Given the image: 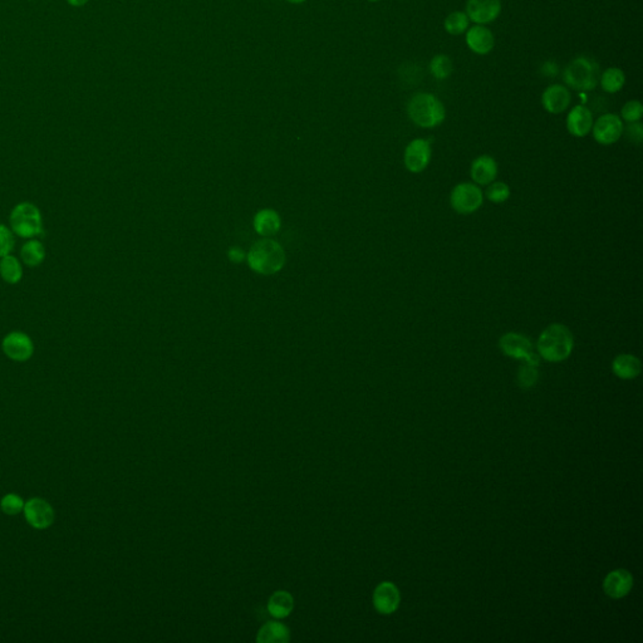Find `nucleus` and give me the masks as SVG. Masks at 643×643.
Segmentation results:
<instances>
[{
  "instance_id": "29",
  "label": "nucleus",
  "mask_w": 643,
  "mask_h": 643,
  "mask_svg": "<svg viewBox=\"0 0 643 643\" xmlns=\"http://www.w3.org/2000/svg\"><path fill=\"white\" fill-rule=\"evenodd\" d=\"M538 366L523 362L518 372V382L523 389H530L538 381Z\"/></svg>"
},
{
  "instance_id": "2",
  "label": "nucleus",
  "mask_w": 643,
  "mask_h": 643,
  "mask_svg": "<svg viewBox=\"0 0 643 643\" xmlns=\"http://www.w3.org/2000/svg\"><path fill=\"white\" fill-rule=\"evenodd\" d=\"M407 113L410 120L422 129H433L445 121L444 103L431 93H416L408 101Z\"/></svg>"
},
{
  "instance_id": "27",
  "label": "nucleus",
  "mask_w": 643,
  "mask_h": 643,
  "mask_svg": "<svg viewBox=\"0 0 643 643\" xmlns=\"http://www.w3.org/2000/svg\"><path fill=\"white\" fill-rule=\"evenodd\" d=\"M452 61L446 55H438L430 62V72L436 80H446L452 73Z\"/></svg>"
},
{
  "instance_id": "32",
  "label": "nucleus",
  "mask_w": 643,
  "mask_h": 643,
  "mask_svg": "<svg viewBox=\"0 0 643 643\" xmlns=\"http://www.w3.org/2000/svg\"><path fill=\"white\" fill-rule=\"evenodd\" d=\"M14 236L10 229H8L6 225L0 224V258L6 257L12 252L14 247Z\"/></svg>"
},
{
  "instance_id": "17",
  "label": "nucleus",
  "mask_w": 643,
  "mask_h": 643,
  "mask_svg": "<svg viewBox=\"0 0 643 643\" xmlns=\"http://www.w3.org/2000/svg\"><path fill=\"white\" fill-rule=\"evenodd\" d=\"M498 164L491 156L482 155L472 161L470 176L477 186H488L494 182L498 176Z\"/></svg>"
},
{
  "instance_id": "13",
  "label": "nucleus",
  "mask_w": 643,
  "mask_h": 643,
  "mask_svg": "<svg viewBox=\"0 0 643 643\" xmlns=\"http://www.w3.org/2000/svg\"><path fill=\"white\" fill-rule=\"evenodd\" d=\"M401 602V594L398 588L391 583V581H384L375 589L373 593V606L377 609V612L382 614H391L396 612L397 608L400 606Z\"/></svg>"
},
{
  "instance_id": "10",
  "label": "nucleus",
  "mask_w": 643,
  "mask_h": 643,
  "mask_svg": "<svg viewBox=\"0 0 643 643\" xmlns=\"http://www.w3.org/2000/svg\"><path fill=\"white\" fill-rule=\"evenodd\" d=\"M3 352L6 353L8 359L17 361V362H24L28 361L33 356L34 352V345L31 337L23 332H12L6 334L1 343Z\"/></svg>"
},
{
  "instance_id": "34",
  "label": "nucleus",
  "mask_w": 643,
  "mask_h": 643,
  "mask_svg": "<svg viewBox=\"0 0 643 643\" xmlns=\"http://www.w3.org/2000/svg\"><path fill=\"white\" fill-rule=\"evenodd\" d=\"M558 67L557 64L554 62H545L543 64V73L547 75H557Z\"/></svg>"
},
{
  "instance_id": "24",
  "label": "nucleus",
  "mask_w": 643,
  "mask_h": 643,
  "mask_svg": "<svg viewBox=\"0 0 643 643\" xmlns=\"http://www.w3.org/2000/svg\"><path fill=\"white\" fill-rule=\"evenodd\" d=\"M20 257L24 261L25 266H37L43 263L45 258V250H44L43 244L41 241L31 240L25 243L22 250H20Z\"/></svg>"
},
{
  "instance_id": "20",
  "label": "nucleus",
  "mask_w": 643,
  "mask_h": 643,
  "mask_svg": "<svg viewBox=\"0 0 643 643\" xmlns=\"http://www.w3.org/2000/svg\"><path fill=\"white\" fill-rule=\"evenodd\" d=\"M291 632L280 622H268L260 628L257 641L259 643H285L289 641Z\"/></svg>"
},
{
  "instance_id": "16",
  "label": "nucleus",
  "mask_w": 643,
  "mask_h": 643,
  "mask_svg": "<svg viewBox=\"0 0 643 643\" xmlns=\"http://www.w3.org/2000/svg\"><path fill=\"white\" fill-rule=\"evenodd\" d=\"M593 127V113L586 106L578 105L572 108L567 117V129L575 137H586Z\"/></svg>"
},
{
  "instance_id": "15",
  "label": "nucleus",
  "mask_w": 643,
  "mask_h": 643,
  "mask_svg": "<svg viewBox=\"0 0 643 643\" xmlns=\"http://www.w3.org/2000/svg\"><path fill=\"white\" fill-rule=\"evenodd\" d=\"M572 101V94L567 87L563 85H551L545 88L542 94V105L544 110L553 115L563 113L568 108Z\"/></svg>"
},
{
  "instance_id": "28",
  "label": "nucleus",
  "mask_w": 643,
  "mask_h": 643,
  "mask_svg": "<svg viewBox=\"0 0 643 643\" xmlns=\"http://www.w3.org/2000/svg\"><path fill=\"white\" fill-rule=\"evenodd\" d=\"M510 187L507 185V182H503V181H494L491 184H489L488 189L485 192V196L488 198L489 201L494 203V204H503L505 203L507 198H510Z\"/></svg>"
},
{
  "instance_id": "38",
  "label": "nucleus",
  "mask_w": 643,
  "mask_h": 643,
  "mask_svg": "<svg viewBox=\"0 0 643 643\" xmlns=\"http://www.w3.org/2000/svg\"><path fill=\"white\" fill-rule=\"evenodd\" d=\"M368 1H378V0H368Z\"/></svg>"
},
{
  "instance_id": "18",
  "label": "nucleus",
  "mask_w": 643,
  "mask_h": 643,
  "mask_svg": "<svg viewBox=\"0 0 643 643\" xmlns=\"http://www.w3.org/2000/svg\"><path fill=\"white\" fill-rule=\"evenodd\" d=\"M466 44L474 53L485 56L494 48V34L486 27L477 24L466 33Z\"/></svg>"
},
{
  "instance_id": "21",
  "label": "nucleus",
  "mask_w": 643,
  "mask_h": 643,
  "mask_svg": "<svg viewBox=\"0 0 643 643\" xmlns=\"http://www.w3.org/2000/svg\"><path fill=\"white\" fill-rule=\"evenodd\" d=\"M293 607H294L293 597L284 591L275 592L268 602V611L275 619L288 617L293 611Z\"/></svg>"
},
{
  "instance_id": "37",
  "label": "nucleus",
  "mask_w": 643,
  "mask_h": 643,
  "mask_svg": "<svg viewBox=\"0 0 643 643\" xmlns=\"http://www.w3.org/2000/svg\"><path fill=\"white\" fill-rule=\"evenodd\" d=\"M288 1H291V3H296V4H298V3H303V1H305V0H288Z\"/></svg>"
},
{
  "instance_id": "35",
  "label": "nucleus",
  "mask_w": 643,
  "mask_h": 643,
  "mask_svg": "<svg viewBox=\"0 0 643 643\" xmlns=\"http://www.w3.org/2000/svg\"><path fill=\"white\" fill-rule=\"evenodd\" d=\"M230 258L233 260H236V261H240V260L244 258V255L240 253V250H233V252L230 253Z\"/></svg>"
},
{
  "instance_id": "8",
  "label": "nucleus",
  "mask_w": 643,
  "mask_h": 643,
  "mask_svg": "<svg viewBox=\"0 0 643 643\" xmlns=\"http://www.w3.org/2000/svg\"><path fill=\"white\" fill-rule=\"evenodd\" d=\"M623 130L625 126L622 118L614 113H606L593 122L592 133L595 143L609 146L619 141L623 135Z\"/></svg>"
},
{
  "instance_id": "7",
  "label": "nucleus",
  "mask_w": 643,
  "mask_h": 643,
  "mask_svg": "<svg viewBox=\"0 0 643 643\" xmlns=\"http://www.w3.org/2000/svg\"><path fill=\"white\" fill-rule=\"evenodd\" d=\"M499 347L501 352L507 357L539 366L540 356L538 353L534 352L532 342L524 334L518 332L505 333L499 340Z\"/></svg>"
},
{
  "instance_id": "3",
  "label": "nucleus",
  "mask_w": 643,
  "mask_h": 643,
  "mask_svg": "<svg viewBox=\"0 0 643 643\" xmlns=\"http://www.w3.org/2000/svg\"><path fill=\"white\" fill-rule=\"evenodd\" d=\"M600 66L588 57H577L563 72L567 86L575 91H592L600 82Z\"/></svg>"
},
{
  "instance_id": "1",
  "label": "nucleus",
  "mask_w": 643,
  "mask_h": 643,
  "mask_svg": "<svg viewBox=\"0 0 643 643\" xmlns=\"http://www.w3.org/2000/svg\"><path fill=\"white\" fill-rule=\"evenodd\" d=\"M575 348V337L567 326L553 323L540 333L537 343L538 354L548 362H562Z\"/></svg>"
},
{
  "instance_id": "36",
  "label": "nucleus",
  "mask_w": 643,
  "mask_h": 643,
  "mask_svg": "<svg viewBox=\"0 0 643 643\" xmlns=\"http://www.w3.org/2000/svg\"><path fill=\"white\" fill-rule=\"evenodd\" d=\"M71 6H82L87 4L89 0H67Z\"/></svg>"
},
{
  "instance_id": "12",
  "label": "nucleus",
  "mask_w": 643,
  "mask_h": 643,
  "mask_svg": "<svg viewBox=\"0 0 643 643\" xmlns=\"http://www.w3.org/2000/svg\"><path fill=\"white\" fill-rule=\"evenodd\" d=\"M501 0H468L466 15L477 24L494 22L500 15Z\"/></svg>"
},
{
  "instance_id": "22",
  "label": "nucleus",
  "mask_w": 643,
  "mask_h": 643,
  "mask_svg": "<svg viewBox=\"0 0 643 643\" xmlns=\"http://www.w3.org/2000/svg\"><path fill=\"white\" fill-rule=\"evenodd\" d=\"M600 86L607 93H617L623 88L626 75L623 71L617 67L607 68L600 77Z\"/></svg>"
},
{
  "instance_id": "26",
  "label": "nucleus",
  "mask_w": 643,
  "mask_h": 643,
  "mask_svg": "<svg viewBox=\"0 0 643 643\" xmlns=\"http://www.w3.org/2000/svg\"><path fill=\"white\" fill-rule=\"evenodd\" d=\"M255 229L263 236H270L279 229L278 215L273 211H261L255 217Z\"/></svg>"
},
{
  "instance_id": "25",
  "label": "nucleus",
  "mask_w": 643,
  "mask_h": 643,
  "mask_svg": "<svg viewBox=\"0 0 643 643\" xmlns=\"http://www.w3.org/2000/svg\"><path fill=\"white\" fill-rule=\"evenodd\" d=\"M469 22L470 19L466 15V13L452 12L446 17L444 22L445 31L451 34V36H460L469 28Z\"/></svg>"
},
{
  "instance_id": "30",
  "label": "nucleus",
  "mask_w": 643,
  "mask_h": 643,
  "mask_svg": "<svg viewBox=\"0 0 643 643\" xmlns=\"http://www.w3.org/2000/svg\"><path fill=\"white\" fill-rule=\"evenodd\" d=\"M643 116V106L640 101H628L621 110V118L626 122H638Z\"/></svg>"
},
{
  "instance_id": "33",
  "label": "nucleus",
  "mask_w": 643,
  "mask_h": 643,
  "mask_svg": "<svg viewBox=\"0 0 643 643\" xmlns=\"http://www.w3.org/2000/svg\"><path fill=\"white\" fill-rule=\"evenodd\" d=\"M623 132H626V136L628 138V141H631L632 143L640 145V143H642L643 126L640 121L628 124L627 129L623 130Z\"/></svg>"
},
{
  "instance_id": "14",
  "label": "nucleus",
  "mask_w": 643,
  "mask_h": 643,
  "mask_svg": "<svg viewBox=\"0 0 643 643\" xmlns=\"http://www.w3.org/2000/svg\"><path fill=\"white\" fill-rule=\"evenodd\" d=\"M632 587H633V577L626 569L613 570L611 573H608L603 581L605 593L614 600L626 597L631 592Z\"/></svg>"
},
{
  "instance_id": "31",
  "label": "nucleus",
  "mask_w": 643,
  "mask_h": 643,
  "mask_svg": "<svg viewBox=\"0 0 643 643\" xmlns=\"http://www.w3.org/2000/svg\"><path fill=\"white\" fill-rule=\"evenodd\" d=\"M24 501L15 494H8L0 501V507L6 515H18L24 509Z\"/></svg>"
},
{
  "instance_id": "23",
  "label": "nucleus",
  "mask_w": 643,
  "mask_h": 643,
  "mask_svg": "<svg viewBox=\"0 0 643 643\" xmlns=\"http://www.w3.org/2000/svg\"><path fill=\"white\" fill-rule=\"evenodd\" d=\"M0 275L9 284H17L23 275L19 260L13 255H6L0 260Z\"/></svg>"
},
{
  "instance_id": "11",
  "label": "nucleus",
  "mask_w": 643,
  "mask_h": 643,
  "mask_svg": "<svg viewBox=\"0 0 643 643\" xmlns=\"http://www.w3.org/2000/svg\"><path fill=\"white\" fill-rule=\"evenodd\" d=\"M25 520L36 529H47L55 521V510L50 503L41 498H33L24 504Z\"/></svg>"
},
{
  "instance_id": "5",
  "label": "nucleus",
  "mask_w": 643,
  "mask_h": 643,
  "mask_svg": "<svg viewBox=\"0 0 643 643\" xmlns=\"http://www.w3.org/2000/svg\"><path fill=\"white\" fill-rule=\"evenodd\" d=\"M10 226L17 236L33 238L43 231L42 214L37 206L31 203H22L13 209L10 214Z\"/></svg>"
},
{
  "instance_id": "9",
  "label": "nucleus",
  "mask_w": 643,
  "mask_h": 643,
  "mask_svg": "<svg viewBox=\"0 0 643 643\" xmlns=\"http://www.w3.org/2000/svg\"><path fill=\"white\" fill-rule=\"evenodd\" d=\"M431 143L424 138H416L408 143L405 150L403 162L410 173H420L426 170L431 161Z\"/></svg>"
},
{
  "instance_id": "6",
  "label": "nucleus",
  "mask_w": 643,
  "mask_h": 643,
  "mask_svg": "<svg viewBox=\"0 0 643 643\" xmlns=\"http://www.w3.org/2000/svg\"><path fill=\"white\" fill-rule=\"evenodd\" d=\"M484 203V194L474 182H461L452 189L450 205L461 215H470L479 210Z\"/></svg>"
},
{
  "instance_id": "19",
  "label": "nucleus",
  "mask_w": 643,
  "mask_h": 643,
  "mask_svg": "<svg viewBox=\"0 0 643 643\" xmlns=\"http://www.w3.org/2000/svg\"><path fill=\"white\" fill-rule=\"evenodd\" d=\"M613 373L622 380H633L642 370L641 361L633 354H619L612 363Z\"/></svg>"
},
{
  "instance_id": "4",
  "label": "nucleus",
  "mask_w": 643,
  "mask_h": 643,
  "mask_svg": "<svg viewBox=\"0 0 643 643\" xmlns=\"http://www.w3.org/2000/svg\"><path fill=\"white\" fill-rule=\"evenodd\" d=\"M247 260L254 270L263 274H272L283 266L284 253L278 243L264 239L254 245Z\"/></svg>"
}]
</instances>
